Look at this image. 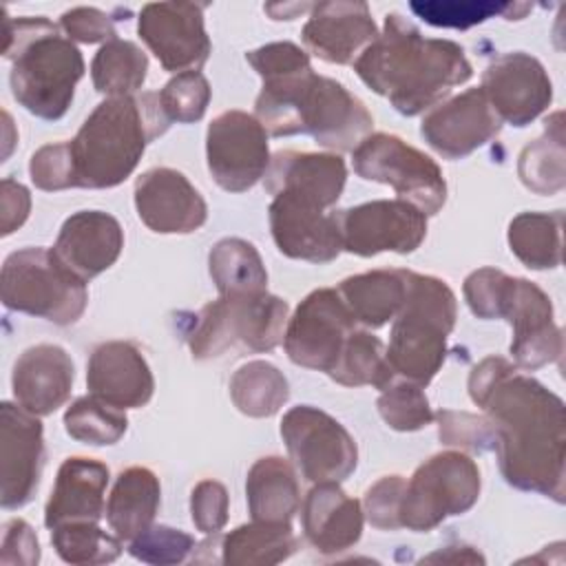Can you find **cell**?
I'll return each instance as SVG.
<instances>
[{
	"label": "cell",
	"mask_w": 566,
	"mask_h": 566,
	"mask_svg": "<svg viewBox=\"0 0 566 566\" xmlns=\"http://www.w3.org/2000/svg\"><path fill=\"white\" fill-rule=\"evenodd\" d=\"M495 436V453L504 480L564 504L566 493V407L531 376L502 374L480 398Z\"/></svg>",
	"instance_id": "6da1fadb"
},
{
	"label": "cell",
	"mask_w": 566,
	"mask_h": 566,
	"mask_svg": "<svg viewBox=\"0 0 566 566\" xmlns=\"http://www.w3.org/2000/svg\"><path fill=\"white\" fill-rule=\"evenodd\" d=\"M358 77L407 117L424 113L471 80L464 49L453 40L424 38L398 13L385 18L382 33L354 62Z\"/></svg>",
	"instance_id": "7a4b0ae2"
},
{
	"label": "cell",
	"mask_w": 566,
	"mask_h": 566,
	"mask_svg": "<svg viewBox=\"0 0 566 566\" xmlns=\"http://www.w3.org/2000/svg\"><path fill=\"white\" fill-rule=\"evenodd\" d=\"M254 117L274 137L307 133L329 150H354L371 130L365 104L340 82L316 75L312 66L263 80Z\"/></svg>",
	"instance_id": "3957f363"
},
{
	"label": "cell",
	"mask_w": 566,
	"mask_h": 566,
	"mask_svg": "<svg viewBox=\"0 0 566 566\" xmlns=\"http://www.w3.org/2000/svg\"><path fill=\"white\" fill-rule=\"evenodd\" d=\"M170 126L157 93L106 97L69 142L75 188H115L137 168L146 146Z\"/></svg>",
	"instance_id": "277c9868"
},
{
	"label": "cell",
	"mask_w": 566,
	"mask_h": 566,
	"mask_svg": "<svg viewBox=\"0 0 566 566\" xmlns=\"http://www.w3.org/2000/svg\"><path fill=\"white\" fill-rule=\"evenodd\" d=\"M2 55L11 60V93L40 119L64 117L84 75L80 49L46 18L2 20Z\"/></svg>",
	"instance_id": "5b68a950"
},
{
	"label": "cell",
	"mask_w": 566,
	"mask_h": 566,
	"mask_svg": "<svg viewBox=\"0 0 566 566\" xmlns=\"http://www.w3.org/2000/svg\"><path fill=\"white\" fill-rule=\"evenodd\" d=\"M405 303L394 318L385 354L394 376L424 387L444 363L458 305L451 287L436 276L405 270Z\"/></svg>",
	"instance_id": "8992f818"
},
{
	"label": "cell",
	"mask_w": 566,
	"mask_h": 566,
	"mask_svg": "<svg viewBox=\"0 0 566 566\" xmlns=\"http://www.w3.org/2000/svg\"><path fill=\"white\" fill-rule=\"evenodd\" d=\"M285 325L287 303L283 298L268 292L228 294L201 307L186 338L192 358L208 360L237 345L270 352L283 340Z\"/></svg>",
	"instance_id": "52a82bcc"
},
{
	"label": "cell",
	"mask_w": 566,
	"mask_h": 566,
	"mask_svg": "<svg viewBox=\"0 0 566 566\" xmlns=\"http://www.w3.org/2000/svg\"><path fill=\"white\" fill-rule=\"evenodd\" d=\"M2 303L13 312L46 318L55 325L75 323L88 303L86 283L66 270L53 250L24 248L4 259Z\"/></svg>",
	"instance_id": "ba28073f"
},
{
	"label": "cell",
	"mask_w": 566,
	"mask_h": 566,
	"mask_svg": "<svg viewBox=\"0 0 566 566\" xmlns=\"http://www.w3.org/2000/svg\"><path fill=\"white\" fill-rule=\"evenodd\" d=\"M480 469L460 451H442L422 462L405 484L400 526L431 531L449 515L467 513L480 497Z\"/></svg>",
	"instance_id": "9c48e42d"
},
{
	"label": "cell",
	"mask_w": 566,
	"mask_h": 566,
	"mask_svg": "<svg viewBox=\"0 0 566 566\" xmlns=\"http://www.w3.org/2000/svg\"><path fill=\"white\" fill-rule=\"evenodd\" d=\"M352 153L358 177L391 186L398 199L416 206L422 214H436L444 206L447 181L440 166L400 137L374 133Z\"/></svg>",
	"instance_id": "30bf717a"
},
{
	"label": "cell",
	"mask_w": 566,
	"mask_h": 566,
	"mask_svg": "<svg viewBox=\"0 0 566 566\" xmlns=\"http://www.w3.org/2000/svg\"><path fill=\"white\" fill-rule=\"evenodd\" d=\"M281 436L307 482H343L356 469L354 438L336 418L316 407H292L281 420Z\"/></svg>",
	"instance_id": "8fae6325"
},
{
	"label": "cell",
	"mask_w": 566,
	"mask_h": 566,
	"mask_svg": "<svg viewBox=\"0 0 566 566\" xmlns=\"http://www.w3.org/2000/svg\"><path fill=\"white\" fill-rule=\"evenodd\" d=\"M495 318H506L513 327L511 354L520 369L533 371L562 358L564 338L553 321V303L535 283L506 274Z\"/></svg>",
	"instance_id": "7c38bea8"
},
{
	"label": "cell",
	"mask_w": 566,
	"mask_h": 566,
	"mask_svg": "<svg viewBox=\"0 0 566 566\" xmlns=\"http://www.w3.org/2000/svg\"><path fill=\"white\" fill-rule=\"evenodd\" d=\"M356 321L340 294L332 287L310 292L287 321L283 343L294 365L325 371L334 369Z\"/></svg>",
	"instance_id": "4fadbf2b"
},
{
	"label": "cell",
	"mask_w": 566,
	"mask_h": 566,
	"mask_svg": "<svg viewBox=\"0 0 566 566\" xmlns=\"http://www.w3.org/2000/svg\"><path fill=\"white\" fill-rule=\"evenodd\" d=\"M206 159L212 179L228 192L250 190L270 166L268 133L254 115L226 111L206 133Z\"/></svg>",
	"instance_id": "5bb4252c"
},
{
	"label": "cell",
	"mask_w": 566,
	"mask_h": 566,
	"mask_svg": "<svg viewBox=\"0 0 566 566\" xmlns=\"http://www.w3.org/2000/svg\"><path fill=\"white\" fill-rule=\"evenodd\" d=\"M343 250L358 256L409 254L427 237V214L402 199L367 201L336 212Z\"/></svg>",
	"instance_id": "9a60e30c"
},
{
	"label": "cell",
	"mask_w": 566,
	"mask_h": 566,
	"mask_svg": "<svg viewBox=\"0 0 566 566\" xmlns=\"http://www.w3.org/2000/svg\"><path fill=\"white\" fill-rule=\"evenodd\" d=\"M137 31L170 73L201 69L212 51L203 27V4L150 2L139 11Z\"/></svg>",
	"instance_id": "2e32d148"
},
{
	"label": "cell",
	"mask_w": 566,
	"mask_h": 566,
	"mask_svg": "<svg viewBox=\"0 0 566 566\" xmlns=\"http://www.w3.org/2000/svg\"><path fill=\"white\" fill-rule=\"evenodd\" d=\"M480 88L497 117L517 128L539 117L553 99V84L546 69L524 51L497 55L484 69Z\"/></svg>",
	"instance_id": "e0dca14e"
},
{
	"label": "cell",
	"mask_w": 566,
	"mask_h": 566,
	"mask_svg": "<svg viewBox=\"0 0 566 566\" xmlns=\"http://www.w3.org/2000/svg\"><path fill=\"white\" fill-rule=\"evenodd\" d=\"M44 464L42 422L13 402L0 405V478L2 509H20L33 500Z\"/></svg>",
	"instance_id": "ac0fdd59"
},
{
	"label": "cell",
	"mask_w": 566,
	"mask_h": 566,
	"mask_svg": "<svg viewBox=\"0 0 566 566\" xmlns=\"http://www.w3.org/2000/svg\"><path fill=\"white\" fill-rule=\"evenodd\" d=\"M500 130L502 119L491 108L482 88H469L444 104H438L420 124L424 142L447 159L471 155L497 137Z\"/></svg>",
	"instance_id": "d6986e66"
},
{
	"label": "cell",
	"mask_w": 566,
	"mask_h": 566,
	"mask_svg": "<svg viewBox=\"0 0 566 566\" xmlns=\"http://www.w3.org/2000/svg\"><path fill=\"white\" fill-rule=\"evenodd\" d=\"M139 219L159 234H188L208 219V206L188 177L175 168H150L135 181Z\"/></svg>",
	"instance_id": "ffe728a7"
},
{
	"label": "cell",
	"mask_w": 566,
	"mask_h": 566,
	"mask_svg": "<svg viewBox=\"0 0 566 566\" xmlns=\"http://www.w3.org/2000/svg\"><path fill=\"white\" fill-rule=\"evenodd\" d=\"M268 217L279 252L290 259L327 263L343 252L336 212L327 214L294 197L274 195Z\"/></svg>",
	"instance_id": "44dd1931"
},
{
	"label": "cell",
	"mask_w": 566,
	"mask_h": 566,
	"mask_svg": "<svg viewBox=\"0 0 566 566\" xmlns=\"http://www.w3.org/2000/svg\"><path fill=\"white\" fill-rule=\"evenodd\" d=\"M301 35L305 46L318 60L329 64H354L378 38V29L365 2L334 0L312 4V15Z\"/></svg>",
	"instance_id": "7402d4cb"
},
{
	"label": "cell",
	"mask_w": 566,
	"mask_h": 566,
	"mask_svg": "<svg viewBox=\"0 0 566 566\" xmlns=\"http://www.w3.org/2000/svg\"><path fill=\"white\" fill-rule=\"evenodd\" d=\"M345 161L336 153L279 150L265 170V190L287 195L321 210L332 208L343 195Z\"/></svg>",
	"instance_id": "603a6c76"
},
{
	"label": "cell",
	"mask_w": 566,
	"mask_h": 566,
	"mask_svg": "<svg viewBox=\"0 0 566 566\" xmlns=\"http://www.w3.org/2000/svg\"><path fill=\"white\" fill-rule=\"evenodd\" d=\"M124 232L119 221L102 210L71 214L51 248L57 261L84 283L108 270L122 254Z\"/></svg>",
	"instance_id": "cb8c5ba5"
},
{
	"label": "cell",
	"mask_w": 566,
	"mask_h": 566,
	"mask_svg": "<svg viewBox=\"0 0 566 566\" xmlns=\"http://www.w3.org/2000/svg\"><path fill=\"white\" fill-rule=\"evenodd\" d=\"M86 387L91 396L117 409H137L153 398L155 380L133 343L108 340L97 345L88 358Z\"/></svg>",
	"instance_id": "d4e9b609"
},
{
	"label": "cell",
	"mask_w": 566,
	"mask_h": 566,
	"mask_svg": "<svg viewBox=\"0 0 566 566\" xmlns=\"http://www.w3.org/2000/svg\"><path fill=\"white\" fill-rule=\"evenodd\" d=\"M75 369L71 356L51 343L33 345L13 365V396L18 405L35 416H49L62 407L73 387Z\"/></svg>",
	"instance_id": "484cf974"
},
{
	"label": "cell",
	"mask_w": 566,
	"mask_h": 566,
	"mask_svg": "<svg viewBox=\"0 0 566 566\" xmlns=\"http://www.w3.org/2000/svg\"><path fill=\"white\" fill-rule=\"evenodd\" d=\"M301 520L307 542L325 555L352 548L363 533L360 502L349 497L338 482H318L303 502Z\"/></svg>",
	"instance_id": "4316f807"
},
{
	"label": "cell",
	"mask_w": 566,
	"mask_h": 566,
	"mask_svg": "<svg viewBox=\"0 0 566 566\" xmlns=\"http://www.w3.org/2000/svg\"><path fill=\"white\" fill-rule=\"evenodd\" d=\"M108 467L93 458H66L57 471L55 486L44 506V524L55 528L66 522H99L104 515V491Z\"/></svg>",
	"instance_id": "83f0119b"
},
{
	"label": "cell",
	"mask_w": 566,
	"mask_h": 566,
	"mask_svg": "<svg viewBox=\"0 0 566 566\" xmlns=\"http://www.w3.org/2000/svg\"><path fill=\"white\" fill-rule=\"evenodd\" d=\"M159 480L146 467L124 469L106 502V520L111 531L119 539H135L146 528L153 526V520L159 509Z\"/></svg>",
	"instance_id": "f1b7e54d"
},
{
	"label": "cell",
	"mask_w": 566,
	"mask_h": 566,
	"mask_svg": "<svg viewBox=\"0 0 566 566\" xmlns=\"http://www.w3.org/2000/svg\"><path fill=\"white\" fill-rule=\"evenodd\" d=\"M245 495L254 522L290 524L301 502L294 467L279 455L256 460L248 471Z\"/></svg>",
	"instance_id": "f546056e"
},
{
	"label": "cell",
	"mask_w": 566,
	"mask_h": 566,
	"mask_svg": "<svg viewBox=\"0 0 566 566\" xmlns=\"http://www.w3.org/2000/svg\"><path fill=\"white\" fill-rule=\"evenodd\" d=\"M336 292L356 323L376 329L396 318L405 303V270H371L354 274L340 281Z\"/></svg>",
	"instance_id": "4dcf8cb0"
},
{
	"label": "cell",
	"mask_w": 566,
	"mask_h": 566,
	"mask_svg": "<svg viewBox=\"0 0 566 566\" xmlns=\"http://www.w3.org/2000/svg\"><path fill=\"white\" fill-rule=\"evenodd\" d=\"M544 124V135L522 148L517 175L535 195H555L566 186L564 113L555 111Z\"/></svg>",
	"instance_id": "1f68e13d"
},
{
	"label": "cell",
	"mask_w": 566,
	"mask_h": 566,
	"mask_svg": "<svg viewBox=\"0 0 566 566\" xmlns=\"http://www.w3.org/2000/svg\"><path fill=\"white\" fill-rule=\"evenodd\" d=\"M298 542L290 524L252 522L221 539V562L234 566H268L287 559Z\"/></svg>",
	"instance_id": "d6a6232c"
},
{
	"label": "cell",
	"mask_w": 566,
	"mask_h": 566,
	"mask_svg": "<svg viewBox=\"0 0 566 566\" xmlns=\"http://www.w3.org/2000/svg\"><path fill=\"white\" fill-rule=\"evenodd\" d=\"M564 212H522L509 223L511 252L531 270L562 265Z\"/></svg>",
	"instance_id": "836d02e7"
},
{
	"label": "cell",
	"mask_w": 566,
	"mask_h": 566,
	"mask_svg": "<svg viewBox=\"0 0 566 566\" xmlns=\"http://www.w3.org/2000/svg\"><path fill=\"white\" fill-rule=\"evenodd\" d=\"M210 276L221 296L265 292L268 272L256 248L239 237L221 239L208 256Z\"/></svg>",
	"instance_id": "e575fe53"
},
{
	"label": "cell",
	"mask_w": 566,
	"mask_h": 566,
	"mask_svg": "<svg viewBox=\"0 0 566 566\" xmlns=\"http://www.w3.org/2000/svg\"><path fill=\"white\" fill-rule=\"evenodd\" d=\"M230 398L241 413L270 418L290 398V385L272 363L252 360L239 367L230 378Z\"/></svg>",
	"instance_id": "d590c367"
},
{
	"label": "cell",
	"mask_w": 566,
	"mask_h": 566,
	"mask_svg": "<svg viewBox=\"0 0 566 566\" xmlns=\"http://www.w3.org/2000/svg\"><path fill=\"white\" fill-rule=\"evenodd\" d=\"M148 71L146 53L128 40L113 38L95 53L91 77L95 91L108 97H126L142 88Z\"/></svg>",
	"instance_id": "8d00e7d4"
},
{
	"label": "cell",
	"mask_w": 566,
	"mask_h": 566,
	"mask_svg": "<svg viewBox=\"0 0 566 566\" xmlns=\"http://www.w3.org/2000/svg\"><path fill=\"white\" fill-rule=\"evenodd\" d=\"M329 378L345 387L371 385L385 389L394 380V371L387 363L385 345L378 336L369 332L354 329L347 338Z\"/></svg>",
	"instance_id": "74e56055"
},
{
	"label": "cell",
	"mask_w": 566,
	"mask_h": 566,
	"mask_svg": "<svg viewBox=\"0 0 566 566\" xmlns=\"http://www.w3.org/2000/svg\"><path fill=\"white\" fill-rule=\"evenodd\" d=\"M128 427L124 409H117L95 396L77 398L64 413V429L71 438L84 444H115Z\"/></svg>",
	"instance_id": "f35d334b"
},
{
	"label": "cell",
	"mask_w": 566,
	"mask_h": 566,
	"mask_svg": "<svg viewBox=\"0 0 566 566\" xmlns=\"http://www.w3.org/2000/svg\"><path fill=\"white\" fill-rule=\"evenodd\" d=\"M51 542L69 564H108L122 553V539L102 531L97 522L60 524L51 528Z\"/></svg>",
	"instance_id": "ab89813d"
},
{
	"label": "cell",
	"mask_w": 566,
	"mask_h": 566,
	"mask_svg": "<svg viewBox=\"0 0 566 566\" xmlns=\"http://www.w3.org/2000/svg\"><path fill=\"white\" fill-rule=\"evenodd\" d=\"M531 7L524 2H491V0H449V2H411V11L433 27L469 29L493 15L520 20Z\"/></svg>",
	"instance_id": "60d3db41"
},
{
	"label": "cell",
	"mask_w": 566,
	"mask_h": 566,
	"mask_svg": "<svg viewBox=\"0 0 566 566\" xmlns=\"http://www.w3.org/2000/svg\"><path fill=\"white\" fill-rule=\"evenodd\" d=\"M380 418L396 431H418L433 420V411L420 385L402 380L387 385L378 398Z\"/></svg>",
	"instance_id": "b9f144b4"
},
{
	"label": "cell",
	"mask_w": 566,
	"mask_h": 566,
	"mask_svg": "<svg viewBox=\"0 0 566 566\" xmlns=\"http://www.w3.org/2000/svg\"><path fill=\"white\" fill-rule=\"evenodd\" d=\"M157 95L170 122L192 124L199 122L208 108L210 84L199 71H186L166 82Z\"/></svg>",
	"instance_id": "7bdbcfd3"
},
{
	"label": "cell",
	"mask_w": 566,
	"mask_h": 566,
	"mask_svg": "<svg viewBox=\"0 0 566 566\" xmlns=\"http://www.w3.org/2000/svg\"><path fill=\"white\" fill-rule=\"evenodd\" d=\"M195 548L197 542L188 533L170 526H150L142 535L130 539L128 553L139 562L166 566L186 562L188 555L195 553Z\"/></svg>",
	"instance_id": "ee69618b"
},
{
	"label": "cell",
	"mask_w": 566,
	"mask_h": 566,
	"mask_svg": "<svg viewBox=\"0 0 566 566\" xmlns=\"http://www.w3.org/2000/svg\"><path fill=\"white\" fill-rule=\"evenodd\" d=\"M438 436L444 444L471 449V451H493L495 436L486 416H473L467 411H438Z\"/></svg>",
	"instance_id": "f6af8a7d"
},
{
	"label": "cell",
	"mask_w": 566,
	"mask_h": 566,
	"mask_svg": "<svg viewBox=\"0 0 566 566\" xmlns=\"http://www.w3.org/2000/svg\"><path fill=\"white\" fill-rule=\"evenodd\" d=\"M31 181L46 192L75 188V168L69 142L46 144L38 148L29 161Z\"/></svg>",
	"instance_id": "bcb514c9"
},
{
	"label": "cell",
	"mask_w": 566,
	"mask_h": 566,
	"mask_svg": "<svg viewBox=\"0 0 566 566\" xmlns=\"http://www.w3.org/2000/svg\"><path fill=\"white\" fill-rule=\"evenodd\" d=\"M190 515L197 531L217 535L228 522V491L217 480H201L190 493Z\"/></svg>",
	"instance_id": "7dc6e473"
},
{
	"label": "cell",
	"mask_w": 566,
	"mask_h": 566,
	"mask_svg": "<svg viewBox=\"0 0 566 566\" xmlns=\"http://www.w3.org/2000/svg\"><path fill=\"white\" fill-rule=\"evenodd\" d=\"M405 478L400 475H385L376 484H371L365 493V513L371 526L394 531L400 528V502L405 493Z\"/></svg>",
	"instance_id": "c3c4849f"
},
{
	"label": "cell",
	"mask_w": 566,
	"mask_h": 566,
	"mask_svg": "<svg viewBox=\"0 0 566 566\" xmlns=\"http://www.w3.org/2000/svg\"><path fill=\"white\" fill-rule=\"evenodd\" d=\"M245 60L261 75V80L312 66L310 64V55L298 44H294V42H270V44H263V46H259L254 51H248Z\"/></svg>",
	"instance_id": "681fc988"
},
{
	"label": "cell",
	"mask_w": 566,
	"mask_h": 566,
	"mask_svg": "<svg viewBox=\"0 0 566 566\" xmlns=\"http://www.w3.org/2000/svg\"><path fill=\"white\" fill-rule=\"evenodd\" d=\"M60 27L64 29L71 42H82V44H95V42L106 44L117 35L113 20L95 7H75L64 11L60 18Z\"/></svg>",
	"instance_id": "f907efd6"
},
{
	"label": "cell",
	"mask_w": 566,
	"mask_h": 566,
	"mask_svg": "<svg viewBox=\"0 0 566 566\" xmlns=\"http://www.w3.org/2000/svg\"><path fill=\"white\" fill-rule=\"evenodd\" d=\"M2 553L0 562L4 566L20 564V566H33L40 559V544L33 533V528L24 520H9L2 528Z\"/></svg>",
	"instance_id": "816d5d0a"
},
{
	"label": "cell",
	"mask_w": 566,
	"mask_h": 566,
	"mask_svg": "<svg viewBox=\"0 0 566 566\" xmlns=\"http://www.w3.org/2000/svg\"><path fill=\"white\" fill-rule=\"evenodd\" d=\"M31 210V195L29 190L13 181V179H2L0 184V212H2V237L11 234L13 230H18Z\"/></svg>",
	"instance_id": "f5cc1de1"
},
{
	"label": "cell",
	"mask_w": 566,
	"mask_h": 566,
	"mask_svg": "<svg viewBox=\"0 0 566 566\" xmlns=\"http://www.w3.org/2000/svg\"><path fill=\"white\" fill-rule=\"evenodd\" d=\"M453 555H449V553H433V555H429V557H424L422 562H484V557L482 555H478L471 546H453Z\"/></svg>",
	"instance_id": "db71d44e"
}]
</instances>
